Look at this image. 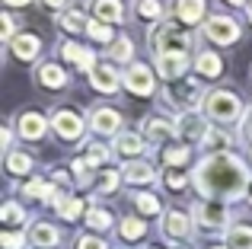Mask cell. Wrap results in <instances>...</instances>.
<instances>
[{
	"label": "cell",
	"instance_id": "1",
	"mask_svg": "<svg viewBox=\"0 0 252 249\" xmlns=\"http://www.w3.org/2000/svg\"><path fill=\"white\" fill-rule=\"evenodd\" d=\"M249 173L236 156L230 154H217L198 163L195 169V188L204 195L208 201H233L240 195H246L249 188Z\"/></svg>",
	"mask_w": 252,
	"mask_h": 249
},
{
	"label": "cell",
	"instance_id": "2",
	"mask_svg": "<svg viewBox=\"0 0 252 249\" xmlns=\"http://www.w3.org/2000/svg\"><path fill=\"white\" fill-rule=\"evenodd\" d=\"M195 227H201V230L208 233H217V230H230V208L223 205V201H198L195 205Z\"/></svg>",
	"mask_w": 252,
	"mask_h": 249
},
{
	"label": "cell",
	"instance_id": "3",
	"mask_svg": "<svg viewBox=\"0 0 252 249\" xmlns=\"http://www.w3.org/2000/svg\"><path fill=\"white\" fill-rule=\"evenodd\" d=\"M204 109H208V115L214 122H233V119H240V115H243L240 96L230 93V90H214V93H208Z\"/></svg>",
	"mask_w": 252,
	"mask_h": 249
},
{
	"label": "cell",
	"instance_id": "4",
	"mask_svg": "<svg viewBox=\"0 0 252 249\" xmlns=\"http://www.w3.org/2000/svg\"><path fill=\"white\" fill-rule=\"evenodd\" d=\"M150 45H157V55H185L191 48V38L179 32V26H163V29H150Z\"/></svg>",
	"mask_w": 252,
	"mask_h": 249
},
{
	"label": "cell",
	"instance_id": "5",
	"mask_svg": "<svg viewBox=\"0 0 252 249\" xmlns=\"http://www.w3.org/2000/svg\"><path fill=\"white\" fill-rule=\"evenodd\" d=\"M166 99H169V102H176V106H185L189 112H195V106H201L208 96L201 93V83H198V80H191V77H182L179 83H176V80L169 83Z\"/></svg>",
	"mask_w": 252,
	"mask_h": 249
},
{
	"label": "cell",
	"instance_id": "6",
	"mask_svg": "<svg viewBox=\"0 0 252 249\" xmlns=\"http://www.w3.org/2000/svg\"><path fill=\"white\" fill-rule=\"evenodd\" d=\"M204 35L217 45H233L236 38H240V26L230 16H211L208 23H204Z\"/></svg>",
	"mask_w": 252,
	"mask_h": 249
},
{
	"label": "cell",
	"instance_id": "7",
	"mask_svg": "<svg viewBox=\"0 0 252 249\" xmlns=\"http://www.w3.org/2000/svg\"><path fill=\"white\" fill-rule=\"evenodd\" d=\"M51 128L58 131V134L64 137V141H77V137L83 134V119L77 112H70V109H61V112H55L51 115Z\"/></svg>",
	"mask_w": 252,
	"mask_h": 249
},
{
	"label": "cell",
	"instance_id": "8",
	"mask_svg": "<svg viewBox=\"0 0 252 249\" xmlns=\"http://www.w3.org/2000/svg\"><path fill=\"white\" fill-rule=\"evenodd\" d=\"M125 87H128V93H134V96H150V93H154V70L144 67V64L128 67V74H125Z\"/></svg>",
	"mask_w": 252,
	"mask_h": 249
},
{
	"label": "cell",
	"instance_id": "9",
	"mask_svg": "<svg viewBox=\"0 0 252 249\" xmlns=\"http://www.w3.org/2000/svg\"><path fill=\"white\" fill-rule=\"evenodd\" d=\"M211 131V124H204V119L198 112H185L182 119L176 122V134H182L185 141H204Z\"/></svg>",
	"mask_w": 252,
	"mask_h": 249
},
{
	"label": "cell",
	"instance_id": "10",
	"mask_svg": "<svg viewBox=\"0 0 252 249\" xmlns=\"http://www.w3.org/2000/svg\"><path fill=\"white\" fill-rule=\"evenodd\" d=\"M118 124H122V115L115 112V109H93L90 115V128L96 131V134H118Z\"/></svg>",
	"mask_w": 252,
	"mask_h": 249
},
{
	"label": "cell",
	"instance_id": "11",
	"mask_svg": "<svg viewBox=\"0 0 252 249\" xmlns=\"http://www.w3.org/2000/svg\"><path fill=\"white\" fill-rule=\"evenodd\" d=\"M185 67H189V55H157V74L166 80H182Z\"/></svg>",
	"mask_w": 252,
	"mask_h": 249
},
{
	"label": "cell",
	"instance_id": "12",
	"mask_svg": "<svg viewBox=\"0 0 252 249\" xmlns=\"http://www.w3.org/2000/svg\"><path fill=\"white\" fill-rule=\"evenodd\" d=\"M191 218L185 211H169L166 218H163V230H166V237L169 240H185L191 233Z\"/></svg>",
	"mask_w": 252,
	"mask_h": 249
},
{
	"label": "cell",
	"instance_id": "13",
	"mask_svg": "<svg viewBox=\"0 0 252 249\" xmlns=\"http://www.w3.org/2000/svg\"><path fill=\"white\" fill-rule=\"evenodd\" d=\"M172 13H176V23L195 26V23H201V16H204V0H176V3H172Z\"/></svg>",
	"mask_w": 252,
	"mask_h": 249
},
{
	"label": "cell",
	"instance_id": "14",
	"mask_svg": "<svg viewBox=\"0 0 252 249\" xmlns=\"http://www.w3.org/2000/svg\"><path fill=\"white\" fill-rule=\"evenodd\" d=\"M45 131H48L45 115H38V112H23L19 115V134H23L26 141H38V137H45Z\"/></svg>",
	"mask_w": 252,
	"mask_h": 249
},
{
	"label": "cell",
	"instance_id": "15",
	"mask_svg": "<svg viewBox=\"0 0 252 249\" xmlns=\"http://www.w3.org/2000/svg\"><path fill=\"white\" fill-rule=\"evenodd\" d=\"M61 55L67 58V61H74L80 70H86V74H93V70H96V58H93V51L80 48L77 42H64L61 45Z\"/></svg>",
	"mask_w": 252,
	"mask_h": 249
},
{
	"label": "cell",
	"instance_id": "16",
	"mask_svg": "<svg viewBox=\"0 0 252 249\" xmlns=\"http://www.w3.org/2000/svg\"><path fill=\"white\" fill-rule=\"evenodd\" d=\"M90 83L99 90V93H115V90L122 87V77H118L112 67H96L90 74Z\"/></svg>",
	"mask_w": 252,
	"mask_h": 249
},
{
	"label": "cell",
	"instance_id": "17",
	"mask_svg": "<svg viewBox=\"0 0 252 249\" xmlns=\"http://www.w3.org/2000/svg\"><path fill=\"white\" fill-rule=\"evenodd\" d=\"M13 55L19 58V61H32V58H38V48H42V42H38V35H16L13 38Z\"/></svg>",
	"mask_w": 252,
	"mask_h": 249
},
{
	"label": "cell",
	"instance_id": "18",
	"mask_svg": "<svg viewBox=\"0 0 252 249\" xmlns=\"http://www.w3.org/2000/svg\"><path fill=\"white\" fill-rule=\"evenodd\" d=\"M29 240H32V246H38V249H51V246H58L61 233H58V227H51V224H35L32 233H29Z\"/></svg>",
	"mask_w": 252,
	"mask_h": 249
},
{
	"label": "cell",
	"instance_id": "19",
	"mask_svg": "<svg viewBox=\"0 0 252 249\" xmlns=\"http://www.w3.org/2000/svg\"><path fill=\"white\" fill-rule=\"evenodd\" d=\"M154 176H157L154 166L144 163V160H128V163H125V169H122V179H128V182H150Z\"/></svg>",
	"mask_w": 252,
	"mask_h": 249
},
{
	"label": "cell",
	"instance_id": "20",
	"mask_svg": "<svg viewBox=\"0 0 252 249\" xmlns=\"http://www.w3.org/2000/svg\"><path fill=\"white\" fill-rule=\"evenodd\" d=\"M38 83H42V87H48V90H61L64 83H67V74H64L61 67H58V64H42V67H38Z\"/></svg>",
	"mask_w": 252,
	"mask_h": 249
},
{
	"label": "cell",
	"instance_id": "21",
	"mask_svg": "<svg viewBox=\"0 0 252 249\" xmlns=\"http://www.w3.org/2000/svg\"><path fill=\"white\" fill-rule=\"evenodd\" d=\"M195 67H198V74H201V77L214 80V77H220L223 64H220V58H217L214 51H201V55L195 58Z\"/></svg>",
	"mask_w": 252,
	"mask_h": 249
},
{
	"label": "cell",
	"instance_id": "22",
	"mask_svg": "<svg viewBox=\"0 0 252 249\" xmlns=\"http://www.w3.org/2000/svg\"><path fill=\"white\" fill-rule=\"evenodd\" d=\"M93 13L99 23H118L122 19V3L118 0H93Z\"/></svg>",
	"mask_w": 252,
	"mask_h": 249
},
{
	"label": "cell",
	"instance_id": "23",
	"mask_svg": "<svg viewBox=\"0 0 252 249\" xmlns=\"http://www.w3.org/2000/svg\"><path fill=\"white\" fill-rule=\"evenodd\" d=\"M144 134L150 141H166V137L176 134V124H169L166 119H147L144 122Z\"/></svg>",
	"mask_w": 252,
	"mask_h": 249
},
{
	"label": "cell",
	"instance_id": "24",
	"mask_svg": "<svg viewBox=\"0 0 252 249\" xmlns=\"http://www.w3.org/2000/svg\"><path fill=\"white\" fill-rule=\"evenodd\" d=\"M141 150H144V141L137 134H118L115 137V154L125 156V160H128V156H137Z\"/></svg>",
	"mask_w": 252,
	"mask_h": 249
},
{
	"label": "cell",
	"instance_id": "25",
	"mask_svg": "<svg viewBox=\"0 0 252 249\" xmlns=\"http://www.w3.org/2000/svg\"><path fill=\"white\" fill-rule=\"evenodd\" d=\"M144 233H147V224H144V220H137V218H125L122 224H118V237H122V240H128V243L141 240Z\"/></svg>",
	"mask_w": 252,
	"mask_h": 249
},
{
	"label": "cell",
	"instance_id": "26",
	"mask_svg": "<svg viewBox=\"0 0 252 249\" xmlns=\"http://www.w3.org/2000/svg\"><path fill=\"white\" fill-rule=\"evenodd\" d=\"M227 246L230 249H252V227H230Z\"/></svg>",
	"mask_w": 252,
	"mask_h": 249
},
{
	"label": "cell",
	"instance_id": "27",
	"mask_svg": "<svg viewBox=\"0 0 252 249\" xmlns=\"http://www.w3.org/2000/svg\"><path fill=\"white\" fill-rule=\"evenodd\" d=\"M6 169H10L13 176L29 173V169H32V156L23 154V150H10V154H6Z\"/></svg>",
	"mask_w": 252,
	"mask_h": 249
},
{
	"label": "cell",
	"instance_id": "28",
	"mask_svg": "<svg viewBox=\"0 0 252 249\" xmlns=\"http://www.w3.org/2000/svg\"><path fill=\"white\" fill-rule=\"evenodd\" d=\"M58 214H61L64 220H77L83 214V201L77 198V195H67V198L58 201Z\"/></svg>",
	"mask_w": 252,
	"mask_h": 249
},
{
	"label": "cell",
	"instance_id": "29",
	"mask_svg": "<svg viewBox=\"0 0 252 249\" xmlns=\"http://www.w3.org/2000/svg\"><path fill=\"white\" fill-rule=\"evenodd\" d=\"M201 144H204V150H211V154L217 156L220 150H227V147H230V134H223V131L211 128V131H208V137H204Z\"/></svg>",
	"mask_w": 252,
	"mask_h": 249
},
{
	"label": "cell",
	"instance_id": "30",
	"mask_svg": "<svg viewBox=\"0 0 252 249\" xmlns=\"http://www.w3.org/2000/svg\"><path fill=\"white\" fill-rule=\"evenodd\" d=\"M23 195H29V198H42V201H55L58 198L55 186H45V182H29V186H23Z\"/></svg>",
	"mask_w": 252,
	"mask_h": 249
},
{
	"label": "cell",
	"instance_id": "31",
	"mask_svg": "<svg viewBox=\"0 0 252 249\" xmlns=\"http://www.w3.org/2000/svg\"><path fill=\"white\" fill-rule=\"evenodd\" d=\"M86 227H93V230H109V227H112V214L105 211V208H90V214H86Z\"/></svg>",
	"mask_w": 252,
	"mask_h": 249
},
{
	"label": "cell",
	"instance_id": "32",
	"mask_svg": "<svg viewBox=\"0 0 252 249\" xmlns=\"http://www.w3.org/2000/svg\"><path fill=\"white\" fill-rule=\"evenodd\" d=\"M163 156H166L169 166H185L191 154H189V147H185V144H172V147H166V154H163Z\"/></svg>",
	"mask_w": 252,
	"mask_h": 249
},
{
	"label": "cell",
	"instance_id": "33",
	"mask_svg": "<svg viewBox=\"0 0 252 249\" xmlns=\"http://www.w3.org/2000/svg\"><path fill=\"white\" fill-rule=\"evenodd\" d=\"M134 205H137V211L147 214V218L160 214V198H157V195H134Z\"/></svg>",
	"mask_w": 252,
	"mask_h": 249
},
{
	"label": "cell",
	"instance_id": "34",
	"mask_svg": "<svg viewBox=\"0 0 252 249\" xmlns=\"http://www.w3.org/2000/svg\"><path fill=\"white\" fill-rule=\"evenodd\" d=\"M61 26H64L67 32H80V29H86L90 23H86V16H83L80 10H67V13L61 16Z\"/></svg>",
	"mask_w": 252,
	"mask_h": 249
},
{
	"label": "cell",
	"instance_id": "35",
	"mask_svg": "<svg viewBox=\"0 0 252 249\" xmlns=\"http://www.w3.org/2000/svg\"><path fill=\"white\" fill-rule=\"evenodd\" d=\"M134 10H137V16H144V19H154V23L163 16V6L157 3V0H137V3H134Z\"/></svg>",
	"mask_w": 252,
	"mask_h": 249
},
{
	"label": "cell",
	"instance_id": "36",
	"mask_svg": "<svg viewBox=\"0 0 252 249\" xmlns=\"http://www.w3.org/2000/svg\"><path fill=\"white\" fill-rule=\"evenodd\" d=\"M0 218H3V224H26V211L16 205V201H6L3 211H0Z\"/></svg>",
	"mask_w": 252,
	"mask_h": 249
},
{
	"label": "cell",
	"instance_id": "37",
	"mask_svg": "<svg viewBox=\"0 0 252 249\" xmlns=\"http://www.w3.org/2000/svg\"><path fill=\"white\" fill-rule=\"evenodd\" d=\"M131 55H134L131 38H118V42L112 45V58H115V61H131Z\"/></svg>",
	"mask_w": 252,
	"mask_h": 249
},
{
	"label": "cell",
	"instance_id": "38",
	"mask_svg": "<svg viewBox=\"0 0 252 249\" xmlns=\"http://www.w3.org/2000/svg\"><path fill=\"white\" fill-rule=\"evenodd\" d=\"M86 32H90V38H96V42H112V29H109V23H90L86 26Z\"/></svg>",
	"mask_w": 252,
	"mask_h": 249
},
{
	"label": "cell",
	"instance_id": "39",
	"mask_svg": "<svg viewBox=\"0 0 252 249\" xmlns=\"http://www.w3.org/2000/svg\"><path fill=\"white\" fill-rule=\"evenodd\" d=\"M118 182H122V173H115V169H105V173L99 176V192H115Z\"/></svg>",
	"mask_w": 252,
	"mask_h": 249
},
{
	"label": "cell",
	"instance_id": "40",
	"mask_svg": "<svg viewBox=\"0 0 252 249\" xmlns=\"http://www.w3.org/2000/svg\"><path fill=\"white\" fill-rule=\"evenodd\" d=\"M105 156H109V147H105V144H93L90 154H86V160H90L93 166H99V163H105Z\"/></svg>",
	"mask_w": 252,
	"mask_h": 249
},
{
	"label": "cell",
	"instance_id": "41",
	"mask_svg": "<svg viewBox=\"0 0 252 249\" xmlns=\"http://www.w3.org/2000/svg\"><path fill=\"white\" fill-rule=\"evenodd\" d=\"M0 243H3V249H23L26 246V237H23V233H3Z\"/></svg>",
	"mask_w": 252,
	"mask_h": 249
},
{
	"label": "cell",
	"instance_id": "42",
	"mask_svg": "<svg viewBox=\"0 0 252 249\" xmlns=\"http://www.w3.org/2000/svg\"><path fill=\"white\" fill-rule=\"evenodd\" d=\"M77 249H109V246H105V240H99V237H80L77 240Z\"/></svg>",
	"mask_w": 252,
	"mask_h": 249
},
{
	"label": "cell",
	"instance_id": "43",
	"mask_svg": "<svg viewBox=\"0 0 252 249\" xmlns=\"http://www.w3.org/2000/svg\"><path fill=\"white\" fill-rule=\"evenodd\" d=\"M166 186L176 192V188H185V186H189V179H185L182 173H176V169H172V173H166Z\"/></svg>",
	"mask_w": 252,
	"mask_h": 249
},
{
	"label": "cell",
	"instance_id": "44",
	"mask_svg": "<svg viewBox=\"0 0 252 249\" xmlns=\"http://www.w3.org/2000/svg\"><path fill=\"white\" fill-rule=\"evenodd\" d=\"M0 32H3L6 42H13V19L10 16H0Z\"/></svg>",
	"mask_w": 252,
	"mask_h": 249
},
{
	"label": "cell",
	"instance_id": "45",
	"mask_svg": "<svg viewBox=\"0 0 252 249\" xmlns=\"http://www.w3.org/2000/svg\"><path fill=\"white\" fill-rule=\"evenodd\" d=\"M90 166H93V163H90V160H74V173H77V176H80V179H86V176H83V173H86V169H90Z\"/></svg>",
	"mask_w": 252,
	"mask_h": 249
},
{
	"label": "cell",
	"instance_id": "46",
	"mask_svg": "<svg viewBox=\"0 0 252 249\" xmlns=\"http://www.w3.org/2000/svg\"><path fill=\"white\" fill-rule=\"evenodd\" d=\"M42 3L48 6V10H58V6H64V3H67V0H42Z\"/></svg>",
	"mask_w": 252,
	"mask_h": 249
},
{
	"label": "cell",
	"instance_id": "47",
	"mask_svg": "<svg viewBox=\"0 0 252 249\" xmlns=\"http://www.w3.org/2000/svg\"><path fill=\"white\" fill-rule=\"evenodd\" d=\"M10 6H19V3H29V0H6Z\"/></svg>",
	"mask_w": 252,
	"mask_h": 249
},
{
	"label": "cell",
	"instance_id": "48",
	"mask_svg": "<svg viewBox=\"0 0 252 249\" xmlns=\"http://www.w3.org/2000/svg\"><path fill=\"white\" fill-rule=\"evenodd\" d=\"M246 201L252 205V182H249V188H246Z\"/></svg>",
	"mask_w": 252,
	"mask_h": 249
},
{
	"label": "cell",
	"instance_id": "49",
	"mask_svg": "<svg viewBox=\"0 0 252 249\" xmlns=\"http://www.w3.org/2000/svg\"><path fill=\"white\" fill-rule=\"evenodd\" d=\"M227 3H233V6H243V3H246V0H227Z\"/></svg>",
	"mask_w": 252,
	"mask_h": 249
},
{
	"label": "cell",
	"instance_id": "50",
	"mask_svg": "<svg viewBox=\"0 0 252 249\" xmlns=\"http://www.w3.org/2000/svg\"><path fill=\"white\" fill-rule=\"evenodd\" d=\"M246 13H249V19H252V3H249V6H246Z\"/></svg>",
	"mask_w": 252,
	"mask_h": 249
},
{
	"label": "cell",
	"instance_id": "51",
	"mask_svg": "<svg viewBox=\"0 0 252 249\" xmlns=\"http://www.w3.org/2000/svg\"><path fill=\"white\" fill-rule=\"evenodd\" d=\"M214 249H230V246H214Z\"/></svg>",
	"mask_w": 252,
	"mask_h": 249
}]
</instances>
